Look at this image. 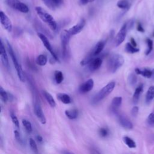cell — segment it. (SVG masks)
<instances>
[{"label": "cell", "instance_id": "cell-45", "mask_svg": "<svg viewBox=\"0 0 154 154\" xmlns=\"http://www.w3.org/2000/svg\"><path fill=\"white\" fill-rule=\"evenodd\" d=\"M61 153H62V154H75V153H72V152H71L69 150H63Z\"/></svg>", "mask_w": 154, "mask_h": 154}, {"label": "cell", "instance_id": "cell-21", "mask_svg": "<svg viewBox=\"0 0 154 154\" xmlns=\"http://www.w3.org/2000/svg\"><path fill=\"white\" fill-rule=\"evenodd\" d=\"M65 114L70 120H75L78 116V111L75 108L67 109L65 111Z\"/></svg>", "mask_w": 154, "mask_h": 154}, {"label": "cell", "instance_id": "cell-22", "mask_svg": "<svg viewBox=\"0 0 154 154\" xmlns=\"http://www.w3.org/2000/svg\"><path fill=\"white\" fill-rule=\"evenodd\" d=\"M0 96H1V100L4 102V103H6L9 100H10L12 97V96L7 93L3 88L2 87H0Z\"/></svg>", "mask_w": 154, "mask_h": 154}, {"label": "cell", "instance_id": "cell-46", "mask_svg": "<svg viewBox=\"0 0 154 154\" xmlns=\"http://www.w3.org/2000/svg\"><path fill=\"white\" fill-rule=\"evenodd\" d=\"M92 154H101L98 150H97L96 149H93L92 150Z\"/></svg>", "mask_w": 154, "mask_h": 154}, {"label": "cell", "instance_id": "cell-13", "mask_svg": "<svg viewBox=\"0 0 154 154\" xmlns=\"http://www.w3.org/2000/svg\"><path fill=\"white\" fill-rule=\"evenodd\" d=\"M94 87V81L93 79H88L79 87V91L81 93H86L91 91Z\"/></svg>", "mask_w": 154, "mask_h": 154}, {"label": "cell", "instance_id": "cell-43", "mask_svg": "<svg viewBox=\"0 0 154 154\" xmlns=\"http://www.w3.org/2000/svg\"><path fill=\"white\" fill-rule=\"evenodd\" d=\"M130 43H131V44L132 45V46H134V47H137V43H136V42H135V39L133 38V37H131V39H130Z\"/></svg>", "mask_w": 154, "mask_h": 154}, {"label": "cell", "instance_id": "cell-19", "mask_svg": "<svg viewBox=\"0 0 154 154\" xmlns=\"http://www.w3.org/2000/svg\"><path fill=\"white\" fill-rule=\"evenodd\" d=\"M57 97L60 102L64 104H69L72 102V99L70 96L66 93H58Z\"/></svg>", "mask_w": 154, "mask_h": 154}, {"label": "cell", "instance_id": "cell-37", "mask_svg": "<svg viewBox=\"0 0 154 154\" xmlns=\"http://www.w3.org/2000/svg\"><path fill=\"white\" fill-rule=\"evenodd\" d=\"M147 120L149 124L154 125V111L149 114Z\"/></svg>", "mask_w": 154, "mask_h": 154}, {"label": "cell", "instance_id": "cell-10", "mask_svg": "<svg viewBox=\"0 0 154 154\" xmlns=\"http://www.w3.org/2000/svg\"><path fill=\"white\" fill-rule=\"evenodd\" d=\"M85 24H86L85 20L84 18H82L76 24L73 25L72 27L70 28L69 29H67V31L71 36L76 35L82 30Z\"/></svg>", "mask_w": 154, "mask_h": 154}, {"label": "cell", "instance_id": "cell-31", "mask_svg": "<svg viewBox=\"0 0 154 154\" xmlns=\"http://www.w3.org/2000/svg\"><path fill=\"white\" fill-rule=\"evenodd\" d=\"M109 134V130L106 127H102L99 129V135L102 138H106Z\"/></svg>", "mask_w": 154, "mask_h": 154}, {"label": "cell", "instance_id": "cell-42", "mask_svg": "<svg viewBox=\"0 0 154 154\" xmlns=\"http://www.w3.org/2000/svg\"><path fill=\"white\" fill-rule=\"evenodd\" d=\"M55 6H59L63 2V0H51Z\"/></svg>", "mask_w": 154, "mask_h": 154}, {"label": "cell", "instance_id": "cell-16", "mask_svg": "<svg viewBox=\"0 0 154 154\" xmlns=\"http://www.w3.org/2000/svg\"><path fill=\"white\" fill-rule=\"evenodd\" d=\"M0 52H1V59L2 64L6 67L7 68L9 66L8 58L7 56V54L5 48V46L2 40H1V47H0Z\"/></svg>", "mask_w": 154, "mask_h": 154}, {"label": "cell", "instance_id": "cell-38", "mask_svg": "<svg viewBox=\"0 0 154 154\" xmlns=\"http://www.w3.org/2000/svg\"><path fill=\"white\" fill-rule=\"evenodd\" d=\"M138 111H139V108L137 106H134L132 109H131V115L133 116V117H136L137 115H138Z\"/></svg>", "mask_w": 154, "mask_h": 154}, {"label": "cell", "instance_id": "cell-36", "mask_svg": "<svg viewBox=\"0 0 154 154\" xmlns=\"http://www.w3.org/2000/svg\"><path fill=\"white\" fill-rule=\"evenodd\" d=\"M43 1V2L45 3V4L49 7L51 10H54L55 8V5L53 4V2H52L51 0H42Z\"/></svg>", "mask_w": 154, "mask_h": 154}, {"label": "cell", "instance_id": "cell-6", "mask_svg": "<svg viewBox=\"0 0 154 154\" xmlns=\"http://www.w3.org/2000/svg\"><path fill=\"white\" fill-rule=\"evenodd\" d=\"M5 4L11 8L23 13L29 12L28 7L20 0H5Z\"/></svg>", "mask_w": 154, "mask_h": 154}, {"label": "cell", "instance_id": "cell-15", "mask_svg": "<svg viewBox=\"0 0 154 154\" xmlns=\"http://www.w3.org/2000/svg\"><path fill=\"white\" fill-rule=\"evenodd\" d=\"M122 103V97L121 96H116L114 97L111 103V111L115 114H118V109L120 107Z\"/></svg>", "mask_w": 154, "mask_h": 154}, {"label": "cell", "instance_id": "cell-4", "mask_svg": "<svg viewBox=\"0 0 154 154\" xmlns=\"http://www.w3.org/2000/svg\"><path fill=\"white\" fill-rule=\"evenodd\" d=\"M7 50H8V54H9L10 57H11V59L12 62L13 63L14 67V68L16 69V71L17 72V76H18L19 80L21 82H24L25 81V75H24V73L22 70L21 66L19 63L18 60L17 59V57L15 55V53H14L11 45L10 44V43L8 41L7 42Z\"/></svg>", "mask_w": 154, "mask_h": 154}, {"label": "cell", "instance_id": "cell-18", "mask_svg": "<svg viewBox=\"0 0 154 154\" xmlns=\"http://www.w3.org/2000/svg\"><path fill=\"white\" fill-rule=\"evenodd\" d=\"M143 84H140L135 90L134 93L133 94L132 97V101L134 103H137L138 102V100L140 99V96L141 93L143 92Z\"/></svg>", "mask_w": 154, "mask_h": 154}, {"label": "cell", "instance_id": "cell-33", "mask_svg": "<svg viewBox=\"0 0 154 154\" xmlns=\"http://www.w3.org/2000/svg\"><path fill=\"white\" fill-rule=\"evenodd\" d=\"M146 43H147V46H148V48L147 49L146 51V52H145V54L146 55H148L149 54H150V53L152 52V49H153V41L150 39V38H147L146 39Z\"/></svg>", "mask_w": 154, "mask_h": 154}, {"label": "cell", "instance_id": "cell-44", "mask_svg": "<svg viewBox=\"0 0 154 154\" xmlns=\"http://www.w3.org/2000/svg\"><path fill=\"white\" fill-rule=\"evenodd\" d=\"M36 139H37V141L38 142V143H42L43 141V138H42V136H40V135H37V136H36Z\"/></svg>", "mask_w": 154, "mask_h": 154}, {"label": "cell", "instance_id": "cell-28", "mask_svg": "<svg viewBox=\"0 0 154 154\" xmlns=\"http://www.w3.org/2000/svg\"><path fill=\"white\" fill-rule=\"evenodd\" d=\"M22 125H23V128H25V131L28 133H31L32 131V125H31V122L28 120L23 119L22 120Z\"/></svg>", "mask_w": 154, "mask_h": 154}, {"label": "cell", "instance_id": "cell-23", "mask_svg": "<svg viewBox=\"0 0 154 154\" xmlns=\"http://www.w3.org/2000/svg\"><path fill=\"white\" fill-rule=\"evenodd\" d=\"M154 98V86H150L146 94V102L150 103Z\"/></svg>", "mask_w": 154, "mask_h": 154}, {"label": "cell", "instance_id": "cell-29", "mask_svg": "<svg viewBox=\"0 0 154 154\" xmlns=\"http://www.w3.org/2000/svg\"><path fill=\"white\" fill-rule=\"evenodd\" d=\"M29 145L31 150L33 152L34 154H38V150L37 147V143L35 141L33 138H29Z\"/></svg>", "mask_w": 154, "mask_h": 154}, {"label": "cell", "instance_id": "cell-32", "mask_svg": "<svg viewBox=\"0 0 154 154\" xmlns=\"http://www.w3.org/2000/svg\"><path fill=\"white\" fill-rule=\"evenodd\" d=\"M10 117H11V119L12 120L13 123L16 126V128H19V120H18L16 114L13 111H11V112H10Z\"/></svg>", "mask_w": 154, "mask_h": 154}, {"label": "cell", "instance_id": "cell-27", "mask_svg": "<svg viewBox=\"0 0 154 154\" xmlns=\"http://www.w3.org/2000/svg\"><path fill=\"white\" fill-rule=\"evenodd\" d=\"M117 6L121 9L127 10L130 7L128 0H119L117 3Z\"/></svg>", "mask_w": 154, "mask_h": 154}, {"label": "cell", "instance_id": "cell-5", "mask_svg": "<svg viewBox=\"0 0 154 154\" xmlns=\"http://www.w3.org/2000/svg\"><path fill=\"white\" fill-rule=\"evenodd\" d=\"M70 37L71 35L67 29H64L61 32L60 38L62 47V55L64 58H67L69 56V45Z\"/></svg>", "mask_w": 154, "mask_h": 154}, {"label": "cell", "instance_id": "cell-20", "mask_svg": "<svg viewBox=\"0 0 154 154\" xmlns=\"http://www.w3.org/2000/svg\"><path fill=\"white\" fill-rule=\"evenodd\" d=\"M43 93V94L45 98V99L46 100L47 102L49 103V105L52 107V108H54L56 106V102L54 99V97H52V96L48 91H45V90H43L42 91Z\"/></svg>", "mask_w": 154, "mask_h": 154}, {"label": "cell", "instance_id": "cell-3", "mask_svg": "<svg viewBox=\"0 0 154 154\" xmlns=\"http://www.w3.org/2000/svg\"><path fill=\"white\" fill-rule=\"evenodd\" d=\"M115 86L116 82L114 81H111L108 82L106 85L98 91V93L93 97L92 99V102L94 103H97L102 101L113 91Z\"/></svg>", "mask_w": 154, "mask_h": 154}, {"label": "cell", "instance_id": "cell-7", "mask_svg": "<svg viewBox=\"0 0 154 154\" xmlns=\"http://www.w3.org/2000/svg\"><path fill=\"white\" fill-rule=\"evenodd\" d=\"M37 35L38 37L40 38V39L42 40V42L43 43L44 46L45 47V48L49 52V53L51 54V55H52V57L56 61H59V58L58 55L55 54V51H54L48 37L43 33L41 32H37Z\"/></svg>", "mask_w": 154, "mask_h": 154}, {"label": "cell", "instance_id": "cell-25", "mask_svg": "<svg viewBox=\"0 0 154 154\" xmlns=\"http://www.w3.org/2000/svg\"><path fill=\"white\" fill-rule=\"evenodd\" d=\"M123 140L125 143V144L129 148L134 149V148H135L137 146L135 142L129 137H128V136L123 137Z\"/></svg>", "mask_w": 154, "mask_h": 154}, {"label": "cell", "instance_id": "cell-40", "mask_svg": "<svg viewBox=\"0 0 154 154\" xmlns=\"http://www.w3.org/2000/svg\"><path fill=\"white\" fill-rule=\"evenodd\" d=\"M134 19H131L129 20L128 22H126L127 23V26H128V29H131V28L134 25Z\"/></svg>", "mask_w": 154, "mask_h": 154}, {"label": "cell", "instance_id": "cell-14", "mask_svg": "<svg viewBox=\"0 0 154 154\" xmlns=\"http://www.w3.org/2000/svg\"><path fill=\"white\" fill-rule=\"evenodd\" d=\"M102 64V59L100 57H95L88 64V69L91 72L99 69Z\"/></svg>", "mask_w": 154, "mask_h": 154}, {"label": "cell", "instance_id": "cell-12", "mask_svg": "<svg viewBox=\"0 0 154 154\" xmlns=\"http://www.w3.org/2000/svg\"><path fill=\"white\" fill-rule=\"evenodd\" d=\"M116 116H117L118 122L122 127L128 130H131L133 128L132 123L126 116L119 114H117Z\"/></svg>", "mask_w": 154, "mask_h": 154}, {"label": "cell", "instance_id": "cell-47", "mask_svg": "<svg viewBox=\"0 0 154 154\" xmlns=\"http://www.w3.org/2000/svg\"><path fill=\"white\" fill-rule=\"evenodd\" d=\"M152 78H151L154 79V69L152 70Z\"/></svg>", "mask_w": 154, "mask_h": 154}, {"label": "cell", "instance_id": "cell-26", "mask_svg": "<svg viewBox=\"0 0 154 154\" xmlns=\"http://www.w3.org/2000/svg\"><path fill=\"white\" fill-rule=\"evenodd\" d=\"M125 51L128 53L129 54H135L137 52H138L140 49L136 47H134V46H132L131 43H127L125 45Z\"/></svg>", "mask_w": 154, "mask_h": 154}, {"label": "cell", "instance_id": "cell-8", "mask_svg": "<svg viewBox=\"0 0 154 154\" xmlns=\"http://www.w3.org/2000/svg\"><path fill=\"white\" fill-rule=\"evenodd\" d=\"M128 30V29L127 23L126 22L122 25V26L121 27L120 29L119 30V31L118 32V33L117 34L115 37L114 43L116 46H119L124 42Z\"/></svg>", "mask_w": 154, "mask_h": 154}, {"label": "cell", "instance_id": "cell-48", "mask_svg": "<svg viewBox=\"0 0 154 154\" xmlns=\"http://www.w3.org/2000/svg\"><path fill=\"white\" fill-rule=\"evenodd\" d=\"M153 37H154V31H153Z\"/></svg>", "mask_w": 154, "mask_h": 154}, {"label": "cell", "instance_id": "cell-34", "mask_svg": "<svg viewBox=\"0 0 154 154\" xmlns=\"http://www.w3.org/2000/svg\"><path fill=\"white\" fill-rule=\"evenodd\" d=\"M128 81H129V83L131 85H134L137 82V76L132 73V74H131L129 76V78H128Z\"/></svg>", "mask_w": 154, "mask_h": 154}, {"label": "cell", "instance_id": "cell-2", "mask_svg": "<svg viewBox=\"0 0 154 154\" xmlns=\"http://www.w3.org/2000/svg\"><path fill=\"white\" fill-rule=\"evenodd\" d=\"M125 62L123 57L119 54H113L108 58L107 62L108 70L114 73L120 68Z\"/></svg>", "mask_w": 154, "mask_h": 154}, {"label": "cell", "instance_id": "cell-39", "mask_svg": "<svg viewBox=\"0 0 154 154\" xmlns=\"http://www.w3.org/2000/svg\"><path fill=\"white\" fill-rule=\"evenodd\" d=\"M137 29L138 31L140 32H144V29L143 28L142 25L141 24L140 22H138L137 23Z\"/></svg>", "mask_w": 154, "mask_h": 154}, {"label": "cell", "instance_id": "cell-17", "mask_svg": "<svg viewBox=\"0 0 154 154\" xmlns=\"http://www.w3.org/2000/svg\"><path fill=\"white\" fill-rule=\"evenodd\" d=\"M135 72L136 74L137 75H141L147 78H152V70H149V69L147 68H143V69H140V68H135Z\"/></svg>", "mask_w": 154, "mask_h": 154}, {"label": "cell", "instance_id": "cell-30", "mask_svg": "<svg viewBox=\"0 0 154 154\" xmlns=\"http://www.w3.org/2000/svg\"><path fill=\"white\" fill-rule=\"evenodd\" d=\"M54 78L57 84H61L64 79L63 73L60 70H55L54 72Z\"/></svg>", "mask_w": 154, "mask_h": 154}, {"label": "cell", "instance_id": "cell-9", "mask_svg": "<svg viewBox=\"0 0 154 154\" xmlns=\"http://www.w3.org/2000/svg\"><path fill=\"white\" fill-rule=\"evenodd\" d=\"M34 111L38 120L42 124H45L46 123V119L45 116L43 109L41 106L40 103L38 101H35L34 104Z\"/></svg>", "mask_w": 154, "mask_h": 154}, {"label": "cell", "instance_id": "cell-11", "mask_svg": "<svg viewBox=\"0 0 154 154\" xmlns=\"http://www.w3.org/2000/svg\"><path fill=\"white\" fill-rule=\"evenodd\" d=\"M0 21L1 25L3 26L4 28L7 30L8 32H11L13 29V25L8 18V17L6 15L5 13L2 11H0Z\"/></svg>", "mask_w": 154, "mask_h": 154}, {"label": "cell", "instance_id": "cell-1", "mask_svg": "<svg viewBox=\"0 0 154 154\" xmlns=\"http://www.w3.org/2000/svg\"><path fill=\"white\" fill-rule=\"evenodd\" d=\"M35 11L38 17L43 22L46 23L52 30L57 28V23L54 18L46 10L40 6H37L35 8Z\"/></svg>", "mask_w": 154, "mask_h": 154}, {"label": "cell", "instance_id": "cell-35", "mask_svg": "<svg viewBox=\"0 0 154 154\" xmlns=\"http://www.w3.org/2000/svg\"><path fill=\"white\" fill-rule=\"evenodd\" d=\"M14 137H15V139L16 140V141L20 144H23V141L22 138V137H21L19 132L17 130H15L14 131Z\"/></svg>", "mask_w": 154, "mask_h": 154}, {"label": "cell", "instance_id": "cell-41", "mask_svg": "<svg viewBox=\"0 0 154 154\" xmlns=\"http://www.w3.org/2000/svg\"><path fill=\"white\" fill-rule=\"evenodd\" d=\"M94 0H79V2L81 5H86L88 3L93 2Z\"/></svg>", "mask_w": 154, "mask_h": 154}, {"label": "cell", "instance_id": "cell-24", "mask_svg": "<svg viewBox=\"0 0 154 154\" xmlns=\"http://www.w3.org/2000/svg\"><path fill=\"white\" fill-rule=\"evenodd\" d=\"M48 61L47 57L44 54H40L36 58V63L40 66H44Z\"/></svg>", "mask_w": 154, "mask_h": 154}]
</instances>
